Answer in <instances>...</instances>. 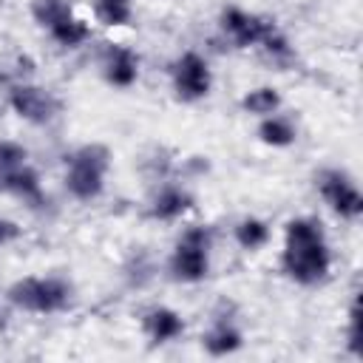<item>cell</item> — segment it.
<instances>
[{
	"mask_svg": "<svg viewBox=\"0 0 363 363\" xmlns=\"http://www.w3.org/2000/svg\"><path fill=\"white\" fill-rule=\"evenodd\" d=\"M241 346H244V335H241V329L235 326V320L230 315H216L213 323H210V329L201 335V349L210 357L235 354Z\"/></svg>",
	"mask_w": 363,
	"mask_h": 363,
	"instance_id": "11",
	"label": "cell"
},
{
	"mask_svg": "<svg viewBox=\"0 0 363 363\" xmlns=\"http://www.w3.org/2000/svg\"><path fill=\"white\" fill-rule=\"evenodd\" d=\"M258 139L267 145V147H289L295 145L298 139V128L289 116L284 113H269L258 122Z\"/></svg>",
	"mask_w": 363,
	"mask_h": 363,
	"instance_id": "15",
	"label": "cell"
},
{
	"mask_svg": "<svg viewBox=\"0 0 363 363\" xmlns=\"http://www.w3.org/2000/svg\"><path fill=\"white\" fill-rule=\"evenodd\" d=\"M28 164V150L17 139H0V170H11Z\"/></svg>",
	"mask_w": 363,
	"mask_h": 363,
	"instance_id": "21",
	"label": "cell"
},
{
	"mask_svg": "<svg viewBox=\"0 0 363 363\" xmlns=\"http://www.w3.org/2000/svg\"><path fill=\"white\" fill-rule=\"evenodd\" d=\"M48 34H51V40H54L57 45H62V48H79V45H85V43L91 40V26H88L82 17L68 14V17H62L60 23H54V26L48 28Z\"/></svg>",
	"mask_w": 363,
	"mask_h": 363,
	"instance_id": "16",
	"label": "cell"
},
{
	"mask_svg": "<svg viewBox=\"0 0 363 363\" xmlns=\"http://www.w3.org/2000/svg\"><path fill=\"white\" fill-rule=\"evenodd\" d=\"M113 153L102 142H85L65 156V190L77 201H94L105 193V179L111 170Z\"/></svg>",
	"mask_w": 363,
	"mask_h": 363,
	"instance_id": "2",
	"label": "cell"
},
{
	"mask_svg": "<svg viewBox=\"0 0 363 363\" xmlns=\"http://www.w3.org/2000/svg\"><path fill=\"white\" fill-rule=\"evenodd\" d=\"M125 272H128V278H130V284H133V286H145V284L150 281V272H153L150 255H147L145 250L133 252V255H130V261H128V267H125Z\"/></svg>",
	"mask_w": 363,
	"mask_h": 363,
	"instance_id": "22",
	"label": "cell"
},
{
	"mask_svg": "<svg viewBox=\"0 0 363 363\" xmlns=\"http://www.w3.org/2000/svg\"><path fill=\"white\" fill-rule=\"evenodd\" d=\"M74 14V3L71 0H31V17L40 28H51L54 23H60L62 17Z\"/></svg>",
	"mask_w": 363,
	"mask_h": 363,
	"instance_id": "20",
	"label": "cell"
},
{
	"mask_svg": "<svg viewBox=\"0 0 363 363\" xmlns=\"http://www.w3.org/2000/svg\"><path fill=\"white\" fill-rule=\"evenodd\" d=\"M281 267L286 278L301 286H318L332 272V250L323 233V224L312 216L289 218L284 227V252Z\"/></svg>",
	"mask_w": 363,
	"mask_h": 363,
	"instance_id": "1",
	"label": "cell"
},
{
	"mask_svg": "<svg viewBox=\"0 0 363 363\" xmlns=\"http://www.w3.org/2000/svg\"><path fill=\"white\" fill-rule=\"evenodd\" d=\"M94 17L105 28H125L133 23V0H94Z\"/></svg>",
	"mask_w": 363,
	"mask_h": 363,
	"instance_id": "19",
	"label": "cell"
},
{
	"mask_svg": "<svg viewBox=\"0 0 363 363\" xmlns=\"http://www.w3.org/2000/svg\"><path fill=\"white\" fill-rule=\"evenodd\" d=\"M142 329H145V335L153 346H162V343H170V340L182 337L184 318L170 306H150L142 315Z\"/></svg>",
	"mask_w": 363,
	"mask_h": 363,
	"instance_id": "13",
	"label": "cell"
},
{
	"mask_svg": "<svg viewBox=\"0 0 363 363\" xmlns=\"http://www.w3.org/2000/svg\"><path fill=\"white\" fill-rule=\"evenodd\" d=\"M0 196H11V199H20L23 204H28L31 210L43 207L48 201L45 190H43V182H40V173L31 167V164H20V167H11V170H0Z\"/></svg>",
	"mask_w": 363,
	"mask_h": 363,
	"instance_id": "10",
	"label": "cell"
},
{
	"mask_svg": "<svg viewBox=\"0 0 363 363\" xmlns=\"http://www.w3.org/2000/svg\"><path fill=\"white\" fill-rule=\"evenodd\" d=\"M20 238H23V227L17 221L0 216V250L9 247V244H14V241H20Z\"/></svg>",
	"mask_w": 363,
	"mask_h": 363,
	"instance_id": "23",
	"label": "cell"
},
{
	"mask_svg": "<svg viewBox=\"0 0 363 363\" xmlns=\"http://www.w3.org/2000/svg\"><path fill=\"white\" fill-rule=\"evenodd\" d=\"M210 247H213V230L210 227H204V224L187 227L167 258L170 278L179 284L204 281L210 275Z\"/></svg>",
	"mask_w": 363,
	"mask_h": 363,
	"instance_id": "4",
	"label": "cell"
},
{
	"mask_svg": "<svg viewBox=\"0 0 363 363\" xmlns=\"http://www.w3.org/2000/svg\"><path fill=\"white\" fill-rule=\"evenodd\" d=\"M233 235H235V244H238L241 250L258 252L261 247H267L272 230H269V224H267L264 218H258V216H244V218L235 224Z\"/></svg>",
	"mask_w": 363,
	"mask_h": 363,
	"instance_id": "17",
	"label": "cell"
},
{
	"mask_svg": "<svg viewBox=\"0 0 363 363\" xmlns=\"http://www.w3.org/2000/svg\"><path fill=\"white\" fill-rule=\"evenodd\" d=\"M170 82L179 102H201L213 88V68L199 51H184L170 65Z\"/></svg>",
	"mask_w": 363,
	"mask_h": 363,
	"instance_id": "6",
	"label": "cell"
},
{
	"mask_svg": "<svg viewBox=\"0 0 363 363\" xmlns=\"http://www.w3.org/2000/svg\"><path fill=\"white\" fill-rule=\"evenodd\" d=\"M6 102H9L11 113H17L23 122L37 125V128L51 125L62 111V102L57 99V94L43 88V85H37V82H31V79L14 82L9 88V94H6Z\"/></svg>",
	"mask_w": 363,
	"mask_h": 363,
	"instance_id": "5",
	"label": "cell"
},
{
	"mask_svg": "<svg viewBox=\"0 0 363 363\" xmlns=\"http://www.w3.org/2000/svg\"><path fill=\"white\" fill-rule=\"evenodd\" d=\"M193 210V193L182 184H162L153 199H150V207H147V216L153 221H176L182 218L184 213Z\"/></svg>",
	"mask_w": 363,
	"mask_h": 363,
	"instance_id": "12",
	"label": "cell"
},
{
	"mask_svg": "<svg viewBox=\"0 0 363 363\" xmlns=\"http://www.w3.org/2000/svg\"><path fill=\"white\" fill-rule=\"evenodd\" d=\"M6 301L28 315H57L74 303V286L60 275H26L9 284Z\"/></svg>",
	"mask_w": 363,
	"mask_h": 363,
	"instance_id": "3",
	"label": "cell"
},
{
	"mask_svg": "<svg viewBox=\"0 0 363 363\" xmlns=\"http://www.w3.org/2000/svg\"><path fill=\"white\" fill-rule=\"evenodd\" d=\"M318 190L323 196V201L329 204V210L343 218V221H354L363 213V196L354 184V179L340 170V167H326L318 173Z\"/></svg>",
	"mask_w": 363,
	"mask_h": 363,
	"instance_id": "7",
	"label": "cell"
},
{
	"mask_svg": "<svg viewBox=\"0 0 363 363\" xmlns=\"http://www.w3.org/2000/svg\"><path fill=\"white\" fill-rule=\"evenodd\" d=\"M255 48L264 54V60H267V62L278 65L281 71H284V68H289V65L295 62V45L289 43V37L281 31V26H278V23H272V26H269V31L261 37V43H258Z\"/></svg>",
	"mask_w": 363,
	"mask_h": 363,
	"instance_id": "14",
	"label": "cell"
},
{
	"mask_svg": "<svg viewBox=\"0 0 363 363\" xmlns=\"http://www.w3.org/2000/svg\"><path fill=\"white\" fill-rule=\"evenodd\" d=\"M99 71L111 88H130L139 79V57L133 48L122 43H105L99 57Z\"/></svg>",
	"mask_w": 363,
	"mask_h": 363,
	"instance_id": "9",
	"label": "cell"
},
{
	"mask_svg": "<svg viewBox=\"0 0 363 363\" xmlns=\"http://www.w3.org/2000/svg\"><path fill=\"white\" fill-rule=\"evenodd\" d=\"M272 23L275 20H269L264 14H255V11H247L241 6H224L221 14H218V26L235 48H255L261 43V37L269 31Z\"/></svg>",
	"mask_w": 363,
	"mask_h": 363,
	"instance_id": "8",
	"label": "cell"
},
{
	"mask_svg": "<svg viewBox=\"0 0 363 363\" xmlns=\"http://www.w3.org/2000/svg\"><path fill=\"white\" fill-rule=\"evenodd\" d=\"M241 111L250 113V116H269V113H278L281 111V94L278 88L272 85H258V88H250L244 96H241Z\"/></svg>",
	"mask_w": 363,
	"mask_h": 363,
	"instance_id": "18",
	"label": "cell"
}]
</instances>
